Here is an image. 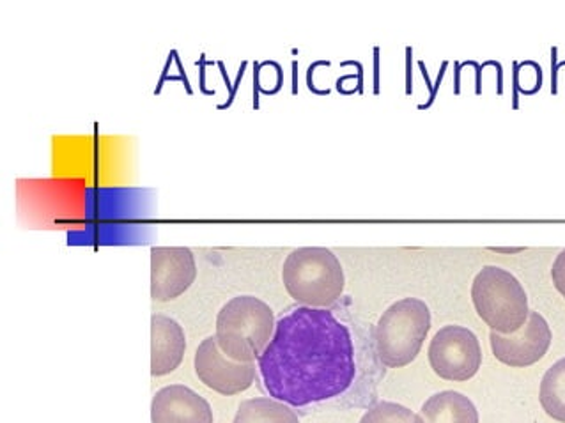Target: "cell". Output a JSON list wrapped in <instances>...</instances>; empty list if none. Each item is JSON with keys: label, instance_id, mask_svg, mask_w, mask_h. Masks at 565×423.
Here are the masks:
<instances>
[{"label": "cell", "instance_id": "10", "mask_svg": "<svg viewBox=\"0 0 565 423\" xmlns=\"http://www.w3.org/2000/svg\"><path fill=\"white\" fill-rule=\"evenodd\" d=\"M153 423H213V411L204 397L184 384L158 390L151 402Z\"/></svg>", "mask_w": 565, "mask_h": 423}, {"label": "cell", "instance_id": "12", "mask_svg": "<svg viewBox=\"0 0 565 423\" xmlns=\"http://www.w3.org/2000/svg\"><path fill=\"white\" fill-rule=\"evenodd\" d=\"M420 416L426 423H479L476 404L452 390L429 397L422 405Z\"/></svg>", "mask_w": 565, "mask_h": 423}, {"label": "cell", "instance_id": "6", "mask_svg": "<svg viewBox=\"0 0 565 423\" xmlns=\"http://www.w3.org/2000/svg\"><path fill=\"white\" fill-rule=\"evenodd\" d=\"M427 356L436 375L456 383L473 378L482 364L479 338L471 329L459 325L441 328L433 337Z\"/></svg>", "mask_w": 565, "mask_h": 423}, {"label": "cell", "instance_id": "4", "mask_svg": "<svg viewBox=\"0 0 565 423\" xmlns=\"http://www.w3.org/2000/svg\"><path fill=\"white\" fill-rule=\"evenodd\" d=\"M431 329V311L418 297H404L386 308L376 326L377 358L388 369L412 364Z\"/></svg>", "mask_w": 565, "mask_h": 423}, {"label": "cell", "instance_id": "11", "mask_svg": "<svg viewBox=\"0 0 565 423\" xmlns=\"http://www.w3.org/2000/svg\"><path fill=\"white\" fill-rule=\"evenodd\" d=\"M186 337L178 321L169 315L151 317V375L154 378L171 375L183 364Z\"/></svg>", "mask_w": 565, "mask_h": 423}, {"label": "cell", "instance_id": "2", "mask_svg": "<svg viewBox=\"0 0 565 423\" xmlns=\"http://www.w3.org/2000/svg\"><path fill=\"white\" fill-rule=\"evenodd\" d=\"M275 325L268 303L256 296H236L216 315V344L231 360L254 364L274 338Z\"/></svg>", "mask_w": 565, "mask_h": 423}, {"label": "cell", "instance_id": "13", "mask_svg": "<svg viewBox=\"0 0 565 423\" xmlns=\"http://www.w3.org/2000/svg\"><path fill=\"white\" fill-rule=\"evenodd\" d=\"M233 423H300L297 413L271 397H256L239 404Z\"/></svg>", "mask_w": 565, "mask_h": 423}, {"label": "cell", "instance_id": "15", "mask_svg": "<svg viewBox=\"0 0 565 423\" xmlns=\"http://www.w3.org/2000/svg\"><path fill=\"white\" fill-rule=\"evenodd\" d=\"M360 423H426L420 414L413 413L397 402L382 401L369 408Z\"/></svg>", "mask_w": 565, "mask_h": 423}, {"label": "cell", "instance_id": "9", "mask_svg": "<svg viewBox=\"0 0 565 423\" xmlns=\"http://www.w3.org/2000/svg\"><path fill=\"white\" fill-rule=\"evenodd\" d=\"M198 279V264L186 247H154L151 250V297L172 302L186 293Z\"/></svg>", "mask_w": 565, "mask_h": 423}, {"label": "cell", "instance_id": "17", "mask_svg": "<svg viewBox=\"0 0 565 423\" xmlns=\"http://www.w3.org/2000/svg\"><path fill=\"white\" fill-rule=\"evenodd\" d=\"M494 252H509V253H518L523 250V248H493Z\"/></svg>", "mask_w": 565, "mask_h": 423}, {"label": "cell", "instance_id": "1", "mask_svg": "<svg viewBox=\"0 0 565 423\" xmlns=\"http://www.w3.org/2000/svg\"><path fill=\"white\" fill-rule=\"evenodd\" d=\"M257 369L275 401L292 408L330 401L355 381V344L333 312L297 306L277 321Z\"/></svg>", "mask_w": 565, "mask_h": 423}, {"label": "cell", "instance_id": "14", "mask_svg": "<svg viewBox=\"0 0 565 423\" xmlns=\"http://www.w3.org/2000/svg\"><path fill=\"white\" fill-rule=\"evenodd\" d=\"M539 401L546 414L565 423V358L547 369L539 388Z\"/></svg>", "mask_w": 565, "mask_h": 423}, {"label": "cell", "instance_id": "3", "mask_svg": "<svg viewBox=\"0 0 565 423\" xmlns=\"http://www.w3.org/2000/svg\"><path fill=\"white\" fill-rule=\"evenodd\" d=\"M282 282L301 306L328 308L342 296L344 270L335 253L323 247H303L284 262Z\"/></svg>", "mask_w": 565, "mask_h": 423}, {"label": "cell", "instance_id": "8", "mask_svg": "<svg viewBox=\"0 0 565 423\" xmlns=\"http://www.w3.org/2000/svg\"><path fill=\"white\" fill-rule=\"evenodd\" d=\"M552 328L539 312H530L529 319L520 332L512 335L491 332V349L497 360L514 369H525L546 356L552 346Z\"/></svg>", "mask_w": 565, "mask_h": 423}, {"label": "cell", "instance_id": "7", "mask_svg": "<svg viewBox=\"0 0 565 423\" xmlns=\"http://www.w3.org/2000/svg\"><path fill=\"white\" fill-rule=\"evenodd\" d=\"M195 372L202 384L213 392L231 397L245 392L256 381L254 364H239L222 352L215 337H207L199 344L195 352Z\"/></svg>", "mask_w": 565, "mask_h": 423}, {"label": "cell", "instance_id": "16", "mask_svg": "<svg viewBox=\"0 0 565 423\" xmlns=\"http://www.w3.org/2000/svg\"><path fill=\"white\" fill-rule=\"evenodd\" d=\"M553 284L556 291L565 297V250L558 253L552 268Z\"/></svg>", "mask_w": 565, "mask_h": 423}, {"label": "cell", "instance_id": "5", "mask_svg": "<svg viewBox=\"0 0 565 423\" xmlns=\"http://www.w3.org/2000/svg\"><path fill=\"white\" fill-rule=\"evenodd\" d=\"M471 302L480 319L497 334L520 332L529 319V296L516 276L499 267H486L471 284Z\"/></svg>", "mask_w": 565, "mask_h": 423}]
</instances>
